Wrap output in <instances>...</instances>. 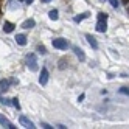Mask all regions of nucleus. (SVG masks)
Listing matches in <instances>:
<instances>
[{"mask_svg": "<svg viewBox=\"0 0 129 129\" xmlns=\"http://www.w3.org/2000/svg\"><path fill=\"white\" fill-rule=\"evenodd\" d=\"M26 66L31 72H38L39 67H38V59H36V54L34 53H30L28 56H26Z\"/></svg>", "mask_w": 129, "mask_h": 129, "instance_id": "1", "label": "nucleus"}, {"mask_svg": "<svg viewBox=\"0 0 129 129\" xmlns=\"http://www.w3.org/2000/svg\"><path fill=\"white\" fill-rule=\"evenodd\" d=\"M53 47L54 48H58V50H66L69 47V44L66 39H62V38H58V39H53Z\"/></svg>", "mask_w": 129, "mask_h": 129, "instance_id": "2", "label": "nucleus"}, {"mask_svg": "<svg viewBox=\"0 0 129 129\" xmlns=\"http://www.w3.org/2000/svg\"><path fill=\"white\" fill-rule=\"evenodd\" d=\"M48 82V70L42 67V72H41V76H39V84L41 86H45Z\"/></svg>", "mask_w": 129, "mask_h": 129, "instance_id": "3", "label": "nucleus"}, {"mask_svg": "<svg viewBox=\"0 0 129 129\" xmlns=\"http://www.w3.org/2000/svg\"><path fill=\"white\" fill-rule=\"evenodd\" d=\"M19 121H20V124H22L23 127H28V129H34V124H33V121H31V120H28V118H26L25 115H20Z\"/></svg>", "mask_w": 129, "mask_h": 129, "instance_id": "4", "label": "nucleus"}, {"mask_svg": "<svg viewBox=\"0 0 129 129\" xmlns=\"http://www.w3.org/2000/svg\"><path fill=\"white\" fill-rule=\"evenodd\" d=\"M106 30H107L106 20H98V23H96V31L98 33H106Z\"/></svg>", "mask_w": 129, "mask_h": 129, "instance_id": "5", "label": "nucleus"}, {"mask_svg": "<svg viewBox=\"0 0 129 129\" xmlns=\"http://www.w3.org/2000/svg\"><path fill=\"white\" fill-rule=\"evenodd\" d=\"M86 39H87V42L90 44V47L92 48H98V42H96V39L93 38V36H92V34H86Z\"/></svg>", "mask_w": 129, "mask_h": 129, "instance_id": "6", "label": "nucleus"}, {"mask_svg": "<svg viewBox=\"0 0 129 129\" xmlns=\"http://www.w3.org/2000/svg\"><path fill=\"white\" fill-rule=\"evenodd\" d=\"M16 42L19 45H22V47H25V45H26V36L25 34H17L16 36Z\"/></svg>", "mask_w": 129, "mask_h": 129, "instance_id": "7", "label": "nucleus"}, {"mask_svg": "<svg viewBox=\"0 0 129 129\" xmlns=\"http://www.w3.org/2000/svg\"><path fill=\"white\" fill-rule=\"evenodd\" d=\"M73 51H75V54L79 58V61H86V54H84V51H82L79 47H73Z\"/></svg>", "mask_w": 129, "mask_h": 129, "instance_id": "8", "label": "nucleus"}, {"mask_svg": "<svg viewBox=\"0 0 129 129\" xmlns=\"http://www.w3.org/2000/svg\"><path fill=\"white\" fill-rule=\"evenodd\" d=\"M89 16H90V13H89V11H86V13H82V14L76 16L75 19H73V22H76V23H79V22H82V20H84V19H87Z\"/></svg>", "mask_w": 129, "mask_h": 129, "instance_id": "9", "label": "nucleus"}, {"mask_svg": "<svg viewBox=\"0 0 129 129\" xmlns=\"http://www.w3.org/2000/svg\"><path fill=\"white\" fill-rule=\"evenodd\" d=\"M34 25H36L34 19H28V20H25V22L22 23V28H25V30H30V28H33Z\"/></svg>", "mask_w": 129, "mask_h": 129, "instance_id": "10", "label": "nucleus"}, {"mask_svg": "<svg viewBox=\"0 0 129 129\" xmlns=\"http://www.w3.org/2000/svg\"><path fill=\"white\" fill-rule=\"evenodd\" d=\"M3 31H5V33H13V31H14V23L5 22V23H3Z\"/></svg>", "mask_w": 129, "mask_h": 129, "instance_id": "11", "label": "nucleus"}, {"mask_svg": "<svg viewBox=\"0 0 129 129\" xmlns=\"http://www.w3.org/2000/svg\"><path fill=\"white\" fill-rule=\"evenodd\" d=\"M8 87H10V81H6V79H0V92H6Z\"/></svg>", "mask_w": 129, "mask_h": 129, "instance_id": "12", "label": "nucleus"}, {"mask_svg": "<svg viewBox=\"0 0 129 129\" xmlns=\"http://www.w3.org/2000/svg\"><path fill=\"white\" fill-rule=\"evenodd\" d=\"M48 17H50V20H58V19H59V13H58V10H50Z\"/></svg>", "mask_w": 129, "mask_h": 129, "instance_id": "13", "label": "nucleus"}, {"mask_svg": "<svg viewBox=\"0 0 129 129\" xmlns=\"http://www.w3.org/2000/svg\"><path fill=\"white\" fill-rule=\"evenodd\" d=\"M69 66V59H66V58H62L61 61H59V69L61 70H64V69H66Z\"/></svg>", "mask_w": 129, "mask_h": 129, "instance_id": "14", "label": "nucleus"}, {"mask_svg": "<svg viewBox=\"0 0 129 129\" xmlns=\"http://www.w3.org/2000/svg\"><path fill=\"white\" fill-rule=\"evenodd\" d=\"M0 123H2L3 126H6V127H10V124H11V123L8 121V120H6V118H5L3 115H0Z\"/></svg>", "mask_w": 129, "mask_h": 129, "instance_id": "15", "label": "nucleus"}, {"mask_svg": "<svg viewBox=\"0 0 129 129\" xmlns=\"http://www.w3.org/2000/svg\"><path fill=\"white\" fill-rule=\"evenodd\" d=\"M118 93L127 95V96H129V87H121V89H118Z\"/></svg>", "mask_w": 129, "mask_h": 129, "instance_id": "16", "label": "nucleus"}, {"mask_svg": "<svg viewBox=\"0 0 129 129\" xmlns=\"http://www.w3.org/2000/svg\"><path fill=\"white\" fill-rule=\"evenodd\" d=\"M98 20H107V14L100 13V14H98Z\"/></svg>", "mask_w": 129, "mask_h": 129, "instance_id": "17", "label": "nucleus"}, {"mask_svg": "<svg viewBox=\"0 0 129 129\" xmlns=\"http://www.w3.org/2000/svg\"><path fill=\"white\" fill-rule=\"evenodd\" d=\"M13 101V106L16 107V109H20V104H19V100H17V98H14V100H11Z\"/></svg>", "mask_w": 129, "mask_h": 129, "instance_id": "18", "label": "nucleus"}, {"mask_svg": "<svg viewBox=\"0 0 129 129\" xmlns=\"http://www.w3.org/2000/svg\"><path fill=\"white\" fill-rule=\"evenodd\" d=\"M38 51L42 53V54H45V53H47V48H45L44 45H39V47H38Z\"/></svg>", "mask_w": 129, "mask_h": 129, "instance_id": "19", "label": "nucleus"}, {"mask_svg": "<svg viewBox=\"0 0 129 129\" xmlns=\"http://www.w3.org/2000/svg\"><path fill=\"white\" fill-rule=\"evenodd\" d=\"M110 2V5H112V8H118V2L117 0H109Z\"/></svg>", "mask_w": 129, "mask_h": 129, "instance_id": "20", "label": "nucleus"}, {"mask_svg": "<svg viewBox=\"0 0 129 129\" xmlns=\"http://www.w3.org/2000/svg\"><path fill=\"white\" fill-rule=\"evenodd\" d=\"M41 126H42V127H45V129H51V126H50V124H47V123H41Z\"/></svg>", "mask_w": 129, "mask_h": 129, "instance_id": "21", "label": "nucleus"}, {"mask_svg": "<svg viewBox=\"0 0 129 129\" xmlns=\"http://www.w3.org/2000/svg\"><path fill=\"white\" fill-rule=\"evenodd\" d=\"M84 98H86V95H84V93H81V95L78 96V101H79V103H81V101H82V100H84Z\"/></svg>", "mask_w": 129, "mask_h": 129, "instance_id": "22", "label": "nucleus"}, {"mask_svg": "<svg viewBox=\"0 0 129 129\" xmlns=\"http://www.w3.org/2000/svg\"><path fill=\"white\" fill-rule=\"evenodd\" d=\"M25 3H26V5H31V3H33V0H26Z\"/></svg>", "mask_w": 129, "mask_h": 129, "instance_id": "23", "label": "nucleus"}, {"mask_svg": "<svg viewBox=\"0 0 129 129\" xmlns=\"http://www.w3.org/2000/svg\"><path fill=\"white\" fill-rule=\"evenodd\" d=\"M48 2H51V0H42V3H48Z\"/></svg>", "mask_w": 129, "mask_h": 129, "instance_id": "24", "label": "nucleus"}, {"mask_svg": "<svg viewBox=\"0 0 129 129\" xmlns=\"http://www.w3.org/2000/svg\"><path fill=\"white\" fill-rule=\"evenodd\" d=\"M127 14H129V5H127Z\"/></svg>", "mask_w": 129, "mask_h": 129, "instance_id": "25", "label": "nucleus"}, {"mask_svg": "<svg viewBox=\"0 0 129 129\" xmlns=\"http://www.w3.org/2000/svg\"><path fill=\"white\" fill-rule=\"evenodd\" d=\"M124 2H126V3H127V2H129V0H124Z\"/></svg>", "mask_w": 129, "mask_h": 129, "instance_id": "26", "label": "nucleus"}, {"mask_svg": "<svg viewBox=\"0 0 129 129\" xmlns=\"http://www.w3.org/2000/svg\"><path fill=\"white\" fill-rule=\"evenodd\" d=\"M100 2H104V0H100Z\"/></svg>", "mask_w": 129, "mask_h": 129, "instance_id": "27", "label": "nucleus"}, {"mask_svg": "<svg viewBox=\"0 0 129 129\" xmlns=\"http://www.w3.org/2000/svg\"><path fill=\"white\" fill-rule=\"evenodd\" d=\"M19 2H22V0H19Z\"/></svg>", "mask_w": 129, "mask_h": 129, "instance_id": "28", "label": "nucleus"}]
</instances>
